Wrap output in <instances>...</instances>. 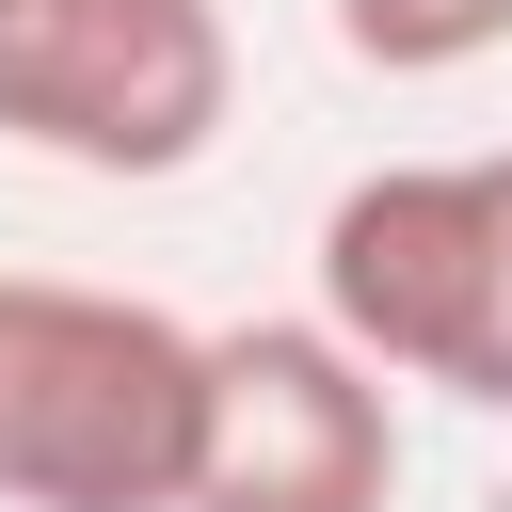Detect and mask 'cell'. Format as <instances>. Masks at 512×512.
Returning a JSON list of instances; mask_svg holds the SVG:
<instances>
[{
  "label": "cell",
  "mask_w": 512,
  "mask_h": 512,
  "mask_svg": "<svg viewBox=\"0 0 512 512\" xmlns=\"http://www.w3.org/2000/svg\"><path fill=\"white\" fill-rule=\"evenodd\" d=\"M208 336L144 288L0 272V512H176Z\"/></svg>",
  "instance_id": "1"
},
{
  "label": "cell",
  "mask_w": 512,
  "mask_h": 512,
  "mask_svg": "<svg viewBox=\"0 0 512 512\" xmlns=\"http://www.w3.org/2000/svg\"><path fill=\"white\" fill-rule=\"evenodd\" d=\"M320 320L384 384H448V400L512 416V144L352 176L320 208Z\"/></svg>",
  "instance_id": "2"
},
{
  "label": "cell",
  "mask_w": 512,
  "mask_h": 512,
  "mask_svg": "<svg viewBox=\"0 0 512 512\" xmlns=\"http://www.w3.org/2000/svg\"><path fill=\"white\" fill-rule=\"evenodd\" d=\"M240 112L224 0H0V144L64 176H192Z\"/></svg>",
  "instance_id": "3"
},
{
  "label": "cell",
  "mask_w": 512,
  "mask_h": 512,
  "mask_svg": "<svg viewBox=\"0 0 512 512\" xmlns=\"http://www.w3.org/2000/svg\"><path fill=\"white\" fill-rule=\"evenodd\" d=\"M176 512H400V384L336 320H224Z\"/></svg>",
  "instance_id": "4"
},
{
  "label": "cell",
  "mask_w": 512,
  "mask_h": 512,
  "mask_svg": "<svg viewBox=\"0 0 512 512\" xmlns=\"http://www.w3.org/2000/svg\"><path fill=\"white\" fill-rule=\"evenodd\" d=\"M336 48L368 80H464L512 48V0H336Z\"/></svg>",
  "instance_id": "5"
}]
</instances>
